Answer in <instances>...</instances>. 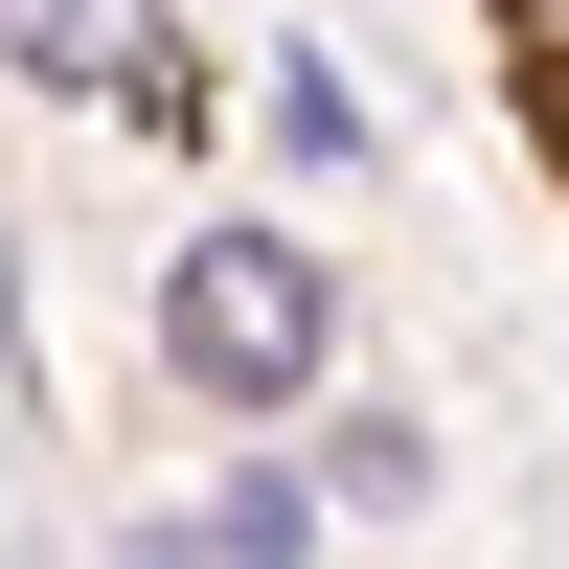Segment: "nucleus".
<instances>
[{"label":"nucleus","mask_w":569,"mask_h":569,"mask_svg":"<svg viewBox=\"0 0 569 569\" xmlns=\"http://www.w3.org/2000/svg\"><path fill=\"white\" fill-rule=\"evenodd\" d=\"M479 46H501V114H525V160L569 182V0H479Z\"/></svg>","instance_id":"nucleus-3"},{"label":"nucleus","mask_w":569,"mask_h":569,"mask_svg":"<svg viewBox=\"0 0 569 569\" xmlns=\"http://www.w3.org/2000/svg\"><path fill=\"white\" fill-rule=\"evenodd\" d=\"M182 547H206V569H297V547H319V479H228Z\"/></svg>","instance_id":"nucleus-4"},{"label":"nucleus","mask_w":569,"mask_h":569,"mask_svg":"<svg viewBox=\"0 0 569 569\" xmlns=\"http://www.w3.org/2000/svg\"><path fill=\"white\" fill-rule=\"evenodd\" d=\"M0 342H23V251H0Z\"/></svg>","instance_id":"nucleus-6"},{"label":"nucleus","mask_w":569,"mask_h":569,"mask_svg":"<svg viewBox=\"0 0 569 569\" xmlns=\"http://www.w3.org/2000/svg\"><path fill=\"white\" fill-rule=\"evenodd\" d=\"M273 137H297V160H365V91H342V69L297 46V69H273Z\"/></svg>","instance_id":"nucleus-5"},{"label":"nucleus","mask_w":569,"mask_h":569,"mask_svg":"<svg viewBox=\"0 0 569 569\" xmlns=\"http://www.w3.org/2000/svg\"><path fill=\"white\" fill-rule=\"evenodd\" d=\"M160 365H182L206 410H319V365H342L319 251H297V228H182V273H160Z\"/></svg>","instance_id":"nucleus-1"},{"label":"nucleus","mask_w":569,"mask_h":569,"mask_svg":"<svg viewBox=\"0 0 569 569\" xmlns=\"http://www.w3.org/2000/svg\"><path fill=\"white\" fill-rule=\"evenodd\" d=\"M0 69H23V91H69V114L206 137V69H182V0H0Z\"/></svg>","instance_id":"nucleus-2"}]
</instances>
